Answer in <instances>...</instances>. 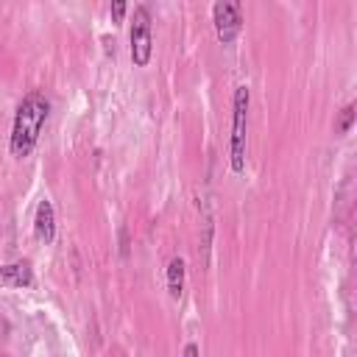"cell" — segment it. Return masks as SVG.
Listing matches in <instances>:
<instances>
[{
	"label": "cell",
	"instance_id": "obj_10",
	"mask_svg": "<svg viewBox=\"0 0 357 357\" xmlns=\"http://www.w3.org/2000/svg\"><path fill=\"white\" fill-rule=\"evenodd\" d=\"M185 357H199V346H196V343H190V346L185 349Z\"/></svg>",
	"mask_w": 357,
	"mask_h": 357
},
{
	"label": "cell",
	"instance_id": "obj_2",
	"mask_svg": "<svg viewBox=\"0 0 357 357\" xmlns=\"http://www.w3.org/2000/svg\"><path fill=\"white\" fill-rule=\"evenodd\" d=\"M246 112H249V90H235V123H232V170L243 173L246 167Z\"/></svg>",
	"mask_w": 357,
	"mask_h": 357
},
{
	"label": "cell",
	"instance_id": "obj_11",
	"mask_svg": "<svg viewBox=\"0 0 357 357\" xmlns=\"http://www.w3.org/2000/svg\"><path fill=\"white\" fill-rule=\"evenodd\" d=\"M6 332H9V321L0 318V335H6Z\"/></svg>",
	"mask_w": 357,
	"mask_h": 357
},
{
	"label": "cell",
	"instance_id": "obj_4",
	"mask_svg": "<svg viewBox=\"0 0 357 357\" xmlns=\"http://www.w3.org/2000/svg\"><path fill=\"white\" fill-rule=\"evenodd\" d=\"M213 17H215V31H218V40L224 45L235 42L240 28H243V12H240V3H235V0H221V3H215L213 9Z\"/></svg>",
	"mask_w": 357,
	"mask_h": 357
},
{
	"label": "cell",
	"instance_id": "obj_9",
	"mask_svg": "<svg viewBox=\"0 0 357 357\" xmlns=\"http://www.w3.org/2000/svg\"><path fill=\"white\" fill-rule=\"evenodd\" d=\"M112 15H115V20L120 23V20H123V15H126V3H115V6H112Z\"/></svg>",
	"mask_w": 357,
	"mask_h": 357
},
{
	"label": "cell",
	"instance_id": "obj_7",
	"mask_svg": "<svg viewBox=\"0 0 357 357\" xmlns=\"http://www.w3.org/2000/svg\"><path fill=\"white\" fill-rule=\"evenodd\" d=\"M167 288H170V296L178 299L182 296V288H185V263L182 260H170L167 265Z\"/></svg>",
	"mask_w": 357,
	"mask_h": 357
},
{
	"label": "cell",
	"instance_id": "obj_3",
	"mask_svg": "<svg viewBox=\"0 0 357 357\" xmlns=\"http://www.w3.org/2000/svg\"><path fill=\"white\" fill-rule=\"evenodd\" d=\"M151 51H153V42H151V15L145 6H140L134 12V26H131V62L137 67H145L151 62Z\"/></svg>",
	"mask_w": 357,
	"mask_h": 357
},
{
	"label": "cell",
	"instance_id": "obj_6",
	"mask_svg": "<svg viewBox=\"0 0 357 357\" xmlns=\"http://www.w3.org/2000/svg\"><path fill=\"white\" fill-rule=\"evenodd\" d=\"M34 232L42 243H51L53 240V232H56V224H53V207L51 201H40L37 207V224H34Z\"/></svg>",
	"mask_w": 357,
	"mask_h": 357
},
{
	"label": "cell",
	"instance_id": "obj_8",
	"mask_svg": "<svg viewBox=\"0 0 357 357\" xmlns=\"http://www.w3.org/2000/svg\"><path fill=\"white\" fill-rule=\"evenodd\" d=\"M351 123H354V106H346L340 112V120H338V134H346L351 128Z\"/></svg>",
	"mask_w": 357,
	"mask_h": 357
},
{
	"label": "cell",
	"instance_id": "obj_5",
	"mask_svg": "<svg viewBox=\"0 0 357 357\" xmlns=\"http://www.w3.org/2000/svg\"><path fill=\"white\" fill-rule=\"evenodd\" d=\"M31 282H34V274L28 263H15L0 268V288H28Z\"/></svg>",
	"mask_w": 357,
	"mask_h": 357
},
{
	"label": "cell",
	"instance_id": "obj_1",
	"mask_svg": "<svg viewBox=\"0 0 357 357\" xmlns=\"http://www.w3.org/2000/svg\"><path fill=\"white\" fill-rule=\"evenodd\" d=\"M48 109H51V103L40 92H31V95L23 98V103L17 109V117H15V128H12V153L17 159H23L34 151V145L40 140V131L48 120Z\"/></svg>",
	"mask_w": 357,
	"mask_h": 357
}]
</instances>
